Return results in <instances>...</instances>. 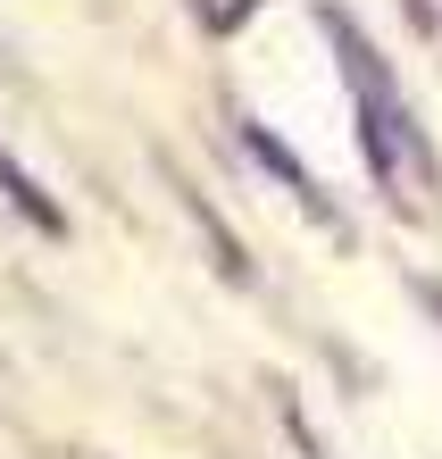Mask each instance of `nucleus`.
Masks as SVG:
<instances>
[{
  "label": "nucleus",
  "instance_id": "1",
  "mask_svg": "<svg viewBox=\"0 0 442 459\" xmlns=\"http://www.w3.org/2000/svg\"><path fill=\"white\" fill-rule=\"evenodd\" d=\"M325 34H334V50H342V75H351V92H359V151H368V168H376V184H393V193L418 209L426 193H434V151H426V134H418V117H409V100L393 92V75H384V59L368 42L351 34V17H334L325 9Z\"/></svg>",
  "mask_w": 442,
  "mask_h": 459
},
{
  "label": "nucleus",
  "instance_id": "2",
  "mask_svg": "<svg viewBox=\"0 0 442 459\" xmlns=\"http://www.w3.org/2000/svg\"><path fill=\"white\" fill-rule=\"evenodd\" d=\"M0 193H9V209H17V218H34L42 234H59V226H67V218H59V201H50L42 184H34V176H25L17 159H9V151H0Z\"/></svg>",
  "mask_w": 442,
  "mask_h": 459
},
{
  "label": "nucleus",
  "instance_id": "3",
  "mask_svg": "<svg viewBox=\"0 0 442 459\" xmlns=\"http://www.w3.org/2000/svg\"><path fill=\"white\" fill-rule=\"evenodd\" d=\"M242 143H251V151H259V159H267V168H275V176H284V184H292V193H300V201H317V184H309V176H300V168H292V151H284V143H275V134H267V126H242Z\"/></svg>",
  "mask_w": 442,
  "mask_h": 459
},
{
  "label": "nucleus",
  "instance_id": "4",
  "mask_svg": "<svg viewBox=\"0 0 442 459\" xmlns=\"http://www.w3.org/2000/svg\"><path fill=\"white\" fill-rule=\"evenodd\" d=\"M251 9H259V0H192V17H201L209 34H234V25L251 17Z\"/></svg>",
  "mask_w": 442,
  "mask_h": 459
}]
</instances>
